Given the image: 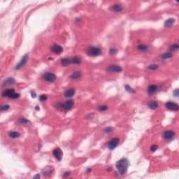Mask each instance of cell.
I'll list each match as a JSON object with an SVG mask.
<instances>
[{
	"mask_svg": "<svg viewBox=\"0 0 179 179\" xmlns=\"http://www.w3.org/2000/svg\"><path fill=\"white\" fill-rule=\"evenodd\" d=\"M147 68H148V69H149V70H153V71H155V70H157V69H158V64H153L149 65Z\"/></svg>",
	"mask_w": 179,
	"mask_h": 179,
	"instance_id": "25",
	"label": "cell"
},
{
	"mask_svg": "<svg viewBox=\"0 0 179 179\" xmlns=\"http://www.w3.org/2000/svg\"><path fill=\"white\" fill-rule=\"evenodd\" d=\"M16 83L15 80L13 79V78H9L7 80H6L4 83V85H6V86H8V85H13L14 83Z\"/></svg>",
	"mask_w": 179,
	"mask_h": 179,
	"instance_id": "19",
	"label": "cell"
},
{
	"mask_svg": "<svg viewBox=\"0 0 179 179\" xmlns=\"http://www.w3.org/2000/svg\"><path fill=\"white\" fill-rule=\"evenodd\" d=\"M107 108H108V107L106 105H101V106H100L98 107V110L100 111H104L107 110Z\"/></svg>",
	"mask_w": 179,
	"mask_h": 179,
	"instance_id": "28",
	"label": "cell"
},
{
	"mask_svg": "<svg viewBox=\"0 0 179 179\" xmlns=\"http://www.w3.org/2000/svg\"><path fill=\"white\" fill-rule=\"evenodd\" d=\"M171 57H172V54H171V53H164V54H162V55H161V58H162V59H163V60L169 59V58H171Z\"/></svg>",
	"mask_w": 179,
	"mask_h": 179,
	"instance_id": "23",
	"label": "cell"
},
{
	"mask_svg": "<svg viewBox=\"0 0 179 179\" xmlns=\"http://www.w3.org/2000/svg\"><path fill=\"white\" fill-rule=\"evenodd\" d=\"M112 131H113V128H111V127H107L104 129V132H106V133H110Z\"/></svg>",
	"mask_w": 179,
	"mask_h": 179,
	"instance_id": "34",
	"label": "cell"
},
{
	"mask_svg": "<svg viewBox=\"0 0 179 179\" xmlns=\"http://www.w3.org/2000/svg\"><path fill=\"white\" fill-rule=\"evenodd\" d=\"M87 54L89 56L96 57L101 54V50L97 47H90L87 50Z\"/></svg>",
	"mask_w": 179,
	"mask_h": 179,
	"instance_id": "4",
	"label": "cell"
},
{
	"mask_svg": "<svg viewBox=\"0 0 179 179\" xmlns=\"http://www.w3.org/2000/svg\"><path fill=\"white\" fill-rule=\"evenodd\" d=\"M43 79L45 80L48 81V82L53 83V82H54L56 80V76L54 74H53V73L47 72V73H46V74H43Z\"/></svg>",
	"mask_w": 179,
	"mask_h": 179,
	"instance_id": "6",
	"label": "cell"
},
{
	"mask_svg": "<svg viewBox=\"0 0 179 179\" xmlns=\"http://www.w3.org/2000/svg\"><path fill=\"white\" fill-rule=\"evenodd\" d=\"M9 108H10L9 105H8V104H5V105L1 106V111H6L8 110V109H9Z\"/></svg>",
	"mask_w": 179,
	"mask_h": 179,
	"instance_id": "27",
	"label": "cell"
},
{
	"mask_svg": "<svg viewBox=\"0 0 179 179\" xmlns=\"http://www.w3.org/2000/svg\"><path fill=\"white\" fill-rule=\"evenodd\" d=\"M47 99H48V97L46 95H41L39 97V100L41 101H45L47 100Z\"/></svg>",
	"mask_w": 179,
	"mask_h": 179,
	"instance_id": "30",
	"label": "cell"
},
{
	"mask_svg": "<svg viewBox=\"0 0 179 179\" xmlns=\"http://www.w3.org/2000/svg\"><path fill=\"white\" fill-rule=\"evenodd\" d=\"M27 60H28V55H24V57L22 58V60H20V62L16 65V69H20L21 67H22L26 63H27Z\"/></svg>",
	"mask_w": 179,
	"mask_h": 179,
	"instance_id": "12",
	"label": "cell"
},
{
	"mask_svg": "<svg viewBox=\"0 0 179 179\" xmlns=\"http://www.w3.org/2000/svg\"><path fill=\"white\" fill-rule=\"evenodd\" d=\"M2 96L5 97H8L10 99H18L20 97V95L18 93H16L13 89L6 90L2 92Z\"/></svg>",
	"mask_w": 179,
	"mask_h": 179,
	"instance_id": "2",
	"label": "cell"
},
{
	"mask_svg": "<svg viewBox=\"0 0 179 179\" xmlns=\"http://www.w3.org/2000/svg\"><path fill=\"white\" fill-rule=\"evenodd\" d=\"M137 48L139 50H141V51H146L148 49V46L145 44H140L138 46Z\"/></svg>",
	"mask_w": 179,
	"mask_h": 179,
	"instance_id": "22",
	"label": "cell"
},
{
	"mask_svg": "<svg viewBox=\"0 0 179 179\" xmlns=\"http://www.w3.org/2000/svg\"><path fill=\"white\" fill-rule=\"evenodd\" d=\"M53 156L58 159V161H60L62 158V155H63V153L62 151V150L59 148H56L55 149L53 150Z\"/></svg>",
	"mask_w": 179,
	"mask_h": 179,
	"instance_id": "9",
	"label": "cell"
},
{
	"mask_svg": "<svg viewBox=\"0 0 179 179\" xmlns=\"http://www.w3.org/2000/svg\"><path fill=\"white\" fill-rule=\"evenodd\" d=\"M173 94H174V95L175 96V97H178L179 95V89H176L174 91V92H173Z\"/></svg>",
	"mask_w": 179,
	"mask_h": 179,
	"instance_id": "35",
	"label": "cell"
},
{
	"mask_svg": "<svg viewBox=\"0 0 179 179\" xmlns=\"http://www.w3.org/2000/svg\"><path fill=\"white\" fill-rule=\"evenodd\" d=\"M106 71L109 73H119L122 71V68L116 64H113L111 66H108L106 68Z\"/></svg>",
	"mask_w": 179,
	"mask_h": 179,
	"instance_id": "5",
	"label": "cell"
},
{
	"mask_svg": "<svg viewBox=\"0 0 179 179\" xmlns=\"http://www.w3.org/2000/svg\"><path fill=\"white\" fill-rule=\"evenodd\" d=\"M167 108L171 110V111H178L179 109V105L176 103L171 102V101H168L165 104Z\"/></svg>",
	"mask_w": 179,
	"mask_h": 179,
	"instance_id": "8",
	"label": "cell"
},
{
	"mask_svg": "<svg viewBox=\"0 0 179 179\" xmlns=\"http://www.w3.org/2000/svg\"><path fill=\"white\" fill-rule=\"evenodd\" d=\"M174 135H175V133L173 131L168 130V131H166V132H164L163 137H164V139L167 140V141H170V140H171L174 138Z\"/></svg>",
	"mask_w": 179,
	"mask_h": 179,
	"instance_id": "10",
	"label": "cell"
},
{
	"mask_svg": "<svg viewBox=\"0 0 179 179\" xmlns=\"http://www.w3.org/2000/svg\"><path fill=\"white\" fill-rule=\"evenodd\" d=\"M61 63L63 66L67 67V66H69L71 63V61L68 58H63L61 60Z\"/></svg>",
	"mask_w": 179,
	"mask_h": 179,
	"instance_id": "20",
	"label": "cell"
},
{
	"mask_svg": "<svg viewBox=\"0 0 179 179\" xmlns=\"http://www.w3.org/2000/svg\"><path fill=\"white\" fill-rule=\"evenodd\" d=\"M157 90H158L157 85H150L148 87V93L150 95H152L155 94L157 92Z\"/></svg>",
	"mask_w": 179,
	"mask_h": 179,
	"instance_id": "13",
	"label": "cell"
},
{
	"mask_svg": "<svg viewBox=\"0 0 179 179\" xmlns=\"http://www.w3.org/2000/svg\"><path fill=\"white\" fill-rule=\"evenodd\" d=\"M158 148V146H157V145H153V146H151V148H150V150L152 151V152H155V151H156L157 150V149Z\"/></svg>",
	"mask_w": 179,
	"mask_h": 179,
	"instance_id": "33",
	"label": "cell"
},
{
	"mask_svg": "<svg viewBox=\"0 0 179 179\" xmlns=\"http://www.w3.org/2000/svg\"><path fill=\"white\" fill-rule=\"evenodd\" d=\"M75 94V90L74 89H69L64 92V97H72Z\"/></svg>",
	"mask_w": 179,
	"mask_h": 179,
	"instance_id": "15",
	"label": "cell"
},
{
	"mask_svg": "<svg viewBox=\"0 0 179 179\" xmlns=\"http://www.w3.org/2000/svg\"><path fill=\"white\" fill-rule=\"evenodd\" d=\"M8 136L12 139H17L20 137V134L17 132H11L8 134Z\"/></svg>",
	"mask_w": 179,
	"mask_h": 179,
	"instance_id": "21",
	"label": "cell"
},
{
	"mask_svg": "<svg viewBox=\"0 0 179 179\" xmlns=\"http://www.w3.org/2000/svg\"><path fill=\"white\" fill-rule=\"evenodd\" d=\"M174 22H175V20H174V19H173V18H169V19H168V20L165 22V23H164V27H168V28H169V27H171L174 25Z\"/></svg>",
	"mask_w": 179,
	"mask_h": 179,
	"instance_id": "18",
	"label": "cell"
},
{
	"mask_svg": "<svg viewBox=\"0 0 179 179\" xmlns=\"http://www.w3.org/2000/svg\"><path fill=\"white\" fill-rule=\"evenodd\" d=\"M118 53V50L116 48H111L110 49V54L111 55H116Z\"/></svg>",
	"mask_w": 179,
	"mask_h": 179,
	"instance_id": "32",
	"label": "cell"
},
{
	"mask_svg": "<svg viewBox=\"0 0 179 179\" xmlns=\"http://www.w3.org/2000/svg\"><path fill=\"white\" fill-rule=\"evenodd\" d=\"M125 89H126V90H127V92H130V93H134V90L133 89H132L131 87L129 86L128 85H126L125 86Z\"/></svg>",
	"mask_w": 179,
	"mask_h": 179,
	"instance_id": "29",
	"label": "cell"
},
{
	"mask_svg": "<svg viewBox=\"0 0 179 179\" xmlns=\"http://www.w3.org/2000/svg\"><path fill=\"white\" fill-rule=\"evenodd\" d=\"M19 122H20V124H22V125H25V124H27L28 122H29V121L25 119V118H20L19 120Z\"/></svg>",
	"mask_w": 179,
	"mask_h": 179,
	"instance_id": "31",
	"label": "cell"
},
{
	"mask_svg": "<svg viewBox=\"0 0 179 179\" xmlns=\"http://www.w3.org/2000/svg\"><path fill=\"white\" fill-rule=\"evenodd\" d=\"M129 165V161L128 159L126 158H122V159H120L119 161L117 162L116 163V168L118 170L120 174H124L127 169Z\"/></svg>",
	"mask_w": 179,
	"mask_h": 179,
	"instance_id": "1",
	"label": "cell"
},
{
	"mask_svg": "<svg viewBox=\"0 0 179 179\" xmlns=\"http://www.w3.org/2000/svg\"><path fill=\"white\" fill-rule=\"evenodd\" d=\"M74 101L73 100H68L64 103L60 104L58 107H60L62 111H64L65 112H67V111H70L74 107Z\"/></svg>",
	"mask_w": 179,
	"mask_h": 179,
	"instance_id": "3",
	"label": "cell"
},
{
	"mask_svg": "<svg viewBox=\"0 0 179 179\" xmlns=\"http://www.w3.org/2000/svg\"><path fill=\"white\" fill-rule=\"evenodd\" d=\"M119 141H120L118 138H113L112 139L108 142V148L110 150L115 149L118 146V145L119 143Z\"/></svg>",
	"mask_w": 179,
	"mask_h": 179,
	"instance_id": "7",
	"label": "cell"
},
{
	"mask_svg": "<svg viewBox=\"0 0 179 179\" xmlns=\"http://www.w3.org/2000/svg\"><path fill=\"white\" fill-rule=\"evenodd\" d=\"M82 74L80 71H74L71 75V79L73 80H78L80 79Z\"/></svg>",
	"mask_w": 179,
	"mask_h": 179,
	"instance_id": "17",
	"label": "cell"
},
{
	"mask_svg": "<svg viewBox=\"0 0 179 179\" xmlns=\"http://www.w3.org/2000/svg\"><path fill=\"white\" fill-rule=\"evenodd\" d=\"M179 48V45L177 43H174V44H172L170 47V50H172V51H176L178 50Z\"/></svg>",
	"mask_w": 179,
	"mask_h": 179,
	"instance_id": "26",
	"label": "cell"
},
{
	"mask_svg": "<svg viewBox=\"0 0 179 179\" xmlns=\"http://www.w3.org/2000/svg\"><path fill=\"white\" fill-rule=\"evenodd\" d=\"M71 63L73 64H79L81 63V59L79 58V57H75L72 60H71Z\"/></svg>",
	"mask_w": 179,
	"mask_h": 179,
	"instance_id": "24",
	"label": "cell"
},
{
	"mask_svg": "<svg viewBox=\"0 0 179 179\" xmlns=\"http://www.w3.org/2000/svg\"><path fill=\"white\" fill-rule=\"evenodd\" d=\"M51 50L55 54H60V53H62L63 48L58 44H54L51 48Z\"/></svg>",
	"mask_w": 179,
	"mask_h": 179,
	"instance_id": "11",
	"label": "cell"
},
{
	"mask_svg": "<svg viewBox=\"0 0 179 179\" xmlns=\"http://www.w3.org/2000/svg\"><path fill=\"white\" fill-rule=\"evenodd\" d=\"M36 178H40L39 174H38V175H37V176H35L34 177V179H36Z\"/></svg>",
	"mask_w": 179,
	"mask_h": 179,
	"instance_id": "36",
	"label": "cell"
},
{
	"mask_svg": "<svg viewBox=\"0 0 179 179\" xmlns=\"http://www.w3.org/2000/svg\"><path fill=\"white\" fill-rule=\"evenodd\" d=\"M148 107L150 108V109H156L158 108V103L156 101H150L148 104Z\"/></svg>",
	"mask_w": 179,
	"mask_h": 179,
	"instance_id": "16",
	"label": "cell"
},
{
	"mask_svg": "<svg viewBox=\"0 0 179 179\" xmlns=\"http://www.w3.org/2000/svg\"><path fill=\"white\" fill-rule=\"evenodd\" d=\"M122 6L120 5V4H114L113 6H111V10L113 11V12H116V13H120L122 11Z\"/></svg>",
	"mask_w": 179,
	"mask_h": 179,
	"instance_id": "14",
	"label": "cell"
}]
</instances>
